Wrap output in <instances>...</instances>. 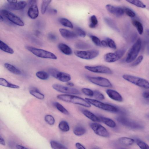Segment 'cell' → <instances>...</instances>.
Returning <instances> with one entry per match:
<instances>
[{
	"label": "cell",
	"instance_id": "6da1fadb",
	"mask_svg": "<svg viewBox=\"0 0 149 149\" xmlns=\"http://www.w3.org/2000/svg\"><path fill=\"white\" fill-rule=\"evenodd\" d=\"M57 98L61 101L80 105L85 107L89 108L91 106V105L86 99L73 95H59L57 96Z\"/></svg>",
	"mask_w": 149,
	"mask_h": 149
},
{
	"label": "cell",
	"instance_id": "7a4b0ae2",
	"mask_svg": "<svg viewBox=\"0 0 149 149\" xmlns=\"http://www.w3.org/2000/svg\"><path fill=\"white\" fill-rule=\"evenodd\" d=\"M89 103L95 107L103 110L114 113H121L119 108L112 105L105 103L99 101L88 98H85Z\"/></svg>",
	"mask_w": 149,
	"mask_h": 149
},
{
	"label": "cell",
	"instance_id": "3957f363",
	"mask_svg": "<svg viewBox=\"0 0 149 149\" xmlns=\"http://www.w3.org/2000/svg\"><path fill=\"white\" fill-rule=\"evenodd\" d=\"M26 49L36 56L42 58L56 60L57 56L54 53L43 49L30 46H27Z\"/></svg>",
	"mask_w": 149,
	"mask_h": 149
},
{
	"label": "cell",
	"instance_id": "277c9868",
	"mask_svg": "<svg viewBox=\"0 0 149 149\" xmlns=\"http://www.w3.org/2000/svg\"><path fill=\"white\" fill-rule=\"evenodd\" d=\"M122 77L125 80L137 86L146 89H149V82L144 79L128 74H124Z\"/></svg>",
	"mask_w": 149,
	"mask_h": 149
},
{
	"label": "cell",
	"instance_id": "5b68a950",
	"mask_svg": "<svg viewBox=\"0 0 149 149\" xmlns=\"http://www.w3.org/2000/svg\"><path fill=\"white\" fill-rule=\"evenodd\" d=\"M142 46L141 39L139 38L131 47L127 54L126 59L127 63H131L136 59L140 52Z\"/></svg>",
	"mask_w": 149,
	"mask_h": 149
},
{
	"label": "cell",
	"instance_id": "8992f818",
	"mask_svg": "<svg viewBox=\"0 0 149 149\" xmlns=\"http://www.w3.org/2000/svg\"><path fill=\"white\" fill-rule=\"evenodd\" d=\"M117 120L121 125L131 129L140 130L144 127L140 123L123 116H119L117 117Z\"/></svg>",
	"mask_w": 149,
	"mask_h": 149
},
{
	"label": "cell",
	"instance_id": "52a82bcc",
	"mask_svg": "<svg viewBox=\"0 0 149 149\" xmlns=\"http://www.w3.org/2000/svg\"><path fill=\"white\" fill-rule=\"evenodd\" d=\"M1 13L11 22L18 26L23 27L25 25L23 21L19 17L9 11L3 9L1 11Z\"/></svg>",
	"mask_w": 149,
	"mask_h": 149
},
{
	"label": "cell",
	"instance_id": "ba28073f",
	"mask_svg": "<svg viewBox=\"0 0 149 149\" xmlns=\"http://www.w3.org/2000/svg\"><path fill=\"white\" fill-rule=\"evenodd\" d=\"M75 55L77 57L85 59H92L97 57L99 54V51L93 49L88 51H75Z\"/></svg>",
	"mask_w": 149,
	"mask_h": 149
},
{
	"label": "cell",
	"instance_id": "9c48e42d",
	"mask_svg": "<svg viewBox=\"0 0 149 149\" xmlns=\"http://www.w3.org/2000/svg\"><path fill=\"white\" fill-rule=\"evenodd\" d=\"M52 87L54 89L58 92L67 94L80 95L81 94L80 92L77 89L58 84H53Z\"/></svg>",
	"mask_w": 149,
	"mask_h": 149
},
{
	"label": "cell",
	"instance_id": "30bf717a",
	"mask_svg": "<svg viewBox=\"0 0 149 149\" xmlns=\"http://www.w3.org/2000/svg\"><path fill=\"white\" fill-rule=\"evenodd\" d=\"M88 79L92 83L98 86L104 88H112L113 85L107 79L100 77H89Z\"/></svg>",
	"mask_w": 149,
	"mask_h": 149
},
{
	"label": "cell",
	"instance_id": "8fae6325",
	"mask_svg": "<svg viewBox=\"0 0 149 149\" xmlns=\"http://www.w3.org/2000/svg\"><path fill=\"white\" fill-rule=\"evenodd\" d=\"M125 49L118 50L115 52L110 53L106 54L104 56L105 60L108 63H113L120 59L125 53Z\"/></svg>",
	"mask_w": 149,
	"mask_h": 149
},
{
	"label": "cell",
	"instance_id": "7c38bea8",
	"mask_svg": "<svg viewBox=\"0 0 149 149\" xmlns=\"http://www.w3.org/2000/svg\"><path fill=\"white\" fill-rule=\"evenodd\" d=\"M91 129L97 135L104 138H108L110 134L108 130L102 125L98 123H93L90 124Z\"/></svg>",
	"mask_w": 149,
	"mask_h": 149
},
{
	"label": "cell",
	"instance_id": "4fadbf2b",
	"mask_svg": "<svg viewBox=\"0 0 149 149\" xmlns=\"http://www.w3.org/2000/svg\"><path fill=\"white\" fill-rule=\"evenodd\" d=\"M84 68L88 71L94 73L107 74H112L113 73V71L110 68L103 66L95 67L86 66Z\"/></svg>",
	"mask_w": 149,
	"mask_h": 149
},
{
	"label": "cell",
	"instance_id": "5bb4252c",
	"mask_svg": "<svg viewBox=\"0 0 149 149\" xmlns=\"http://www.w3.org/2000/svg\"><path fill=\"white\" fill-rule=\"evenodd\" d=\"M30 7L28 11V15L31 19H35L39 15V10L36 1H30Z\"/></svg>",
	"mask_w": 149,
	"mask_h": 149
},
{
	"label": "cell",
	"instance_id": "9a60e30c",
	"mask_svg": "<svg viewBox=\"0 0 149 149\" xmlns=\"http://www.w3.org/2000/svg\"><path fill=\"white\" fill-rule=\"evenodd\" d=\"M27 5L26 2L21 1L13 4H6L4 7L6 9L11 10H19L24 9Z\"/></svg>",
	"mask_w": 149,
	"mask_h": 149
},
{
	"label": "cell",
	"instance_id": "2e32d148",
	"mask_svg": "<svg viewBox=\"0 0 149 149\" xmlns=\"http://www.w3.org/2000/svg\"><path fill=\"white\" fill-rule=\"evenodd\" d=\"M106 8L110 13L117 16H122L124 13L123 9L119 7L109 4L106 6Z\"/></svg>",
	"mask_w": 149,
	"mask_h": 149
},
{
	"label": "cell",
	"instance_id": "e0dca14e",
	"mask_svg": "<svg viewBox=\"0 0 149 149\" xmlns=\"http://www.w3.org/2000/svg\"><path fill=\"white\" fill-rule=\"evenodd\" d=\"M106 93L112 100L118 102H122L123 98L121 95L117 91L111 89L106 90Z\"/></svg>",
	"mask_w": 149,
	"mask_h": 149
},
{
	"label": "cell",
	"instance_id": "ac0fdd59",
	"mask_svg": "<svg viewBox=\"0 0 149 149\" xmlns=\"http://www.w3.org/2000/svg\"><path fill=\"white\" fill-rule=\"evenodd\" d=\"M59 32L61 36L66 39H73L78 36L76 33L66 29L60 28Z\"/></svg>",
	"mask_w": 149,
	"mask_h": 149
},
{
	"label": "cell",
	"instance_id": "d6986e66",
	"mask_svg": "<svg viewBox=\"0 0 149 149\" xmlns=\"http://www.w3.org/2000/svg\"><path fill=\"white\" fill-rule=\"evenodd\" d=\"M55 78L60 81L66 82H68L71 79V76L69 74L59 71Z\"/></svg>",
	"mask_w": 149,
	"mask_h": 149
},
{
	"label": "cell",
	"instance_id": "ffe728a7",
	"mask_svg": "<svg viewBox=\"0 0 149 149\" xmlns=\"http://www.w3.org/2000/svg\"><path fill=\"white\" fill-rule=\"evenodd\" d=\"M82 114L87 117L94 122H100L98 117L97 116L90 111L86 109L82 110Z\"/></svg>",
	"mask_w": 149,
	"mask_h": 149
},
{
	"label": "cell",
	"instance_id": "44dd1931",
	"mask_svg": "<svg viewBox=\"0 0 149 149\" xmlns=\"http://www.w3.org/2000/svg\"><path fill=\"white\" fill-rule=\"evenodd\" d=\"M98 117L100 122L103 123L111 128H114L116 127V124L115 122L111 119L101 116Z\"/></svg>",
	"mask_w": 149,
	"mask_h": 149
},
{
	"label": "cell",
	"instance_id": "7402d4cb",
	"mask_svg": "<svg viewBox=\"0 0 149 149\" xmlns=\"http://www.w3.org/2000/svg\"><path fill=\"white\" fill-rule=\"evenodd\" d=\"M60 51L63 53L67 55H70L72 53L71 48L67 45L63 43H60L58 45Z\"/></svg>",
	"mask_w": 149,
	"mask_h": 149
},
{
	"label": "cell",
	"instance_id": "603a6c76",
	"mask_svg": "<svg viewBox=\"0 0 149 149\" xmlns=\"http://www.w3.org/2000/svg\"><path fill=\"white\" fill-rule=\"evenodd\" d=\"M0 85L1 86L11 88L18 89L20 87L17 85L12 84L3 78H0Z\"/></svg>",
	"mask_w": 149,
	"mask_h": 149
},
{
	"label": "cell",
	"instance_id": "cb8c5ba5",
	"mask_svg": "<svg viewBox=\"0 0 149 149\" xmlns=\"http://www.w3.org/2000/svg\"><path fill=\"white\" fill-rule=\"evenodd\" d=\"M30 93L32 96L40 100H43L45 98L44 95L40 93L36 88H32L30 90Z\"/></svg>",
	"mask_w": 149,
	"mask_h": 149
},
{
	"label": "cell",
	"instance_id": "d4e9b609",
	"mask_svg": "<svg viewBox=\"0 0 149 149\" xmlns=\"http://www.w3.org/2000/svg\"><path fill=\"white\" fill-rule=\"evenodd\" d=\"M4 66L7 69L13 74L20 75L21 74V72L19 69L10 64L6 63H5Z\"/></svg>",
	"mask_w": 149,
	"mask_h": 149
},
{
	"label": "cell",
	"instance_id": "484cf974",
	"mask_svg": "<svg viewBox=\"0 0 149 149\" xmlns=\"http://www.w3.org/2000/svg\"><path fill=\"white\" fill-rule=\"evenodd\" d=\"M119 141L121 144L127 146L133 144L135 142L134 140L127 137L121 138H119Z\"/></svg>",
	"mask_w": 149,
	"mask_h": 149
},
{
	"label": "cell",
	"instance_id": "4316f807",
	"mask_svg": "<svg viewBox=\"0 0 149 149\" xmlns=\"http://www.w3.org/2000/svg\"><path fill=\"white\" fill-rule=\"evenodd\" d=\"M0 49L4 52L10 54H13L14 53L12 48L1 40H0Z\"/></svg>",
	"mask_w": 149,
	"mask_h": 149
},
{
	"label": "cell",
	"instance_id": "83f0119b",
	"mask_svg": "<svg viewBox=\"0 0 149 149\" xmlns=\"http://www.w3.org/2000/svg\"><path fill=\"white\" fill-rule=\"evenodd\" d=\"M86 130L83 127L79 125L76 127L73 131L74 134L77 136H81L86 133Z\"/></svg>",
	"mask_w": 149,
	"mask_h": 149
},
{
	"label": "cell",
	"instance_id": "f1b7e54d",
	"mask_svg": "<svg viewBox=\"0 0 149 149\" xmlns=\"http://www.w3.org/2000/svg\"><path fill=\"white\" fill-rule=\"evenodd\" d=\"M53 104L56 109L62 113L66 115H69L68 111L60 103L55 102Z\"/></svg>",
	"mask_w": 149,
	"mask_h": 149
},
{
	"label": "cell",
	"instance_id": "f546056e",
	"mask_svg": "<svg viewBox=\"0 0 149 149\" xmlns=\"http://www.w3.org/2000/svg\"><path fill=\"white\" fill-rule=\"evenodd\" d=\"M59 129L62 131L67 132L70 130V127L68 123L65 121H62L59 124Z\"/></svg>",
	"mask_w": 149,
	"mask_h": 149
},
{
	"label": "cell",
	"instance_id": "4dcf8cb0",
	"mask_svg": "<svg viewBox=\"0 0 149 149\" xmlns=\"http://www.w3.org/2000/svg\"><path fill=\"white\" fill-rule=\"evenodd\" d=\"M60 24L64 26L73 28V25L71 21L65 18H61L59 19Z\"/></svg>",
	"mask_w": 149,
	"mask_h": 149
},
{
	"label": "cell",
	"instance_id": "1f68e13d",
	"mask_svg": "<svg viewBox=\"0 0 149 149\" xmlns=\"http://www.w3.org/2000/svg\"><path fill=\"white\" fill-rule=\"evenodd\" d=\"M133 24L136 28L139 34L140 35L142 34L144 29L142 24L139 21L134 20L133 21Z\"/></svg>",
	"mask_w": 149,
	"mask_h": 149
},
{
	"label": "cell",
	"instance_id": "d6a6232c",
	"mask_svg": "<svg viewBox=\"0 0 149 149\" xmlns=\"http://www.w3.org/2000/svg\"><path fill=\"white\" fill-rule=\"evenodd\" d=\"M104 20L105 23L111 28L115 30H118L115 23L112 19L108 17H106L104 18Z\"/></svg>",
	"mask_w": 149,
	"mask_h": 149
},
{
	"label": "cell",
	"instance_id": "836d02e7",
	"mask_svg": "<svg viewBox=\"0 0 149 149\" xmlns=\"http://www.w3.org/2000/svg\"><path fill=\"white\" fill-rule=\"evenodd\" d=\"M51 1H42L41 7V14H44L46 12L48 7L50 4L51 3Z\"/></svg>",
	"mask_w": 149,
	"mask_h": 149
},
{
	"label": "cell",
	"instance_id": "e575fe53",
	"mask_svg": "<svg viewBox=\"0 0 149 149\" xmlns=\"http://www.w3.org/2000/svg\"><path fill=\"white\" fill-rule=\"evenodd\" d=\"M36 76L39 79L43 80H47L49 77V75L48 73L42 71L37 72L36 73Z\"/></svg>",
	"mask_w": 149,
	"mask_h": 149
},
{
	"label": "cell",
	"instance_id": "d590c367",
	"mask_svg": "<svg viewBox=\"0 0 149 149\" xmlns=\"http://www.w3.org/2000/svg\"><path fill=\"white\" fill-rule=\"evenodd\" d=\"M50 144L53 149H68L65 146L55 141H51Z\"/></svg>",
	"mask_w": 149,
	"mask_h": 149
},
{
	"label": "cell",
	"instance_id": "8d00e7d4",
	"mask_svg": "<svg viewBox=\"0 0 149 149\" xmlns=\"http://www.w3.org/2000/svg\"><path fill=\"white\" fill-rule=\"evenodd\" d=\"M75 47L77 48L81 49H87L91 47L90 44L83 42H77L75 44Z\"/></svg>",
	"mask_w": 149,
	"mask_h": 149
},
{
	"label": "cell",
	"instance_id": "74e56055",
	"mask_svg": "<svg viewBox=\"0 0 149 149\" xmlns=\"http://www.w3.org/2000/svg\"><path fill=\"white\" fill-rule=\"evenodd\" d=\"M90 23L89 27L92 28H95L97 26L98 22L96 16L95 15L92 16L90 19Z\"/></svg>",
	"mask_w": 149,
	"mask_h": 149
},
{
	"label": "cell",
	"instance_id": "f35d334b",
	"mask_svg": "<svg viewBox=\"0 0 149 149\" xmlns=\"http://www.w3.org/2000/svg\"><path fill=\"white\" fill-rule=\"evenodd\" d=\"M135 141L137 145L141 149H149V146L141 140L139 139H136Z\"/></svg>",
	"mask_w": 149,
	"mask_h": 149
},
{
	"label": "cell",
	"instance_id": "ab89813d",
	"mask_svg": "<svg viewBox=\"0 0 149 149\" xmlns=\"http://www.w3.org/2000/svg\"><path fill=\"white\" fill-rule=\"evenodd\" d=\"M127 1L131 4L140 8H145L146 7V5L140 1H131V0H129V1Z\"/></svg>",
	"mask_w": 149,
	"mask_h": 149
},
{
	"label": "cell",
	"instance_id": "60d3db41",
	"mask_svg": "<svg viewBox=\"0 0 149 149\" xmlns=\"http://www.w3.org/2000/svg\"><path fill=\"white\" fill-rule=\"evenodd\" d=\"M45 121L50 125H53L55 123V119L51 115H47L45 117Z\"/></svg>",
	"mask_w": 149,
	"mask_h": 149
},
{
	"label": "cell",
	"instance_id": "b9f144b4",
	"mask_svg": "<svg viewBox=\"0 0 149 149\" xmlns=\"http://www.w3.org/2000/svg\"><path fill=\"white\" fill-rule=\"evenodd\" d=\"M106 41L107 42L108 46L110 48L114 49H117L116 44L113 39L109 38H106Z\"/></svg>",
	"mask_w": 149,
	"mask_h": 149
},
{
	"label": "cell",
	"instance_id": "7bdbcfd3",
	"mask_svg": "<svg viewBox=\"0 0 149 149\" xmlns=\"http://www.w3.org/2000/svg\"><path fill=\"white\" fill-rule=\"evenodd\" d=\"M123 9L124 12L129 16L132 18L135 17L136 13L131 9L127 7H125Z\"/></svg>",
	"mask_w": 149,
	"mask_h": 149
},
{
	"label": "cell",
	"instance_id": "ee69618b",
	"mask_svg": "<svg viewBox=\"0 0 149 149\" xmlns=\"http://www.w3.org/2000/svg\"><path fill=\"white\" fill-rule=\"evenodd\" d=\"M75 31L76 33L79 36L84 38L86 37V32L82 29L79 27H77L75 28Z\"/></svg>",
	"mask_w": 149,
	"mask_h": 149
},
{
	"label": "cell",
	"instance_id": "f6af8a7d",
	"mask_svg": "<svg viewBox=\"0 0 149 149\" xmlns=\"http://www.w3.org/2000/svg\"><path fill=\"white\" fill-rule=\"evenodd\" d=\"M94 92V96L96 99L100 100H103L105 99L104 95L101 92L98 90H96Z\"/></svg>",
	"mask_w": 149,
	"mask_h": 149
},
{
	"label": "cell",
	"instance_id": "bcb514c9",
	"mask_svg": "<svg viewBox=\"0 0 149 149\" xmlns=\"http://www.w3.org/2000/svg\"><path fill=\"white\" fill-rule=\"evenodd\" d=\"M82 92L85 95L89 96H94V92L91 89L84 88L82 90Z\"/></svg>",
	"mask_w": 149,
	"mask_h": 149
},
{
	"label": "cell",
	"instance_id": "7dc6e473",
	"mask_svg": "<svg viewBox=\"0 0 149 149\" xmlns=\"http://www.w3.org/2000/svg\"><path fill=\"white\" fill-rule=\"evenodd\" d=\"M90 37L95 45L98 47L101 46V41L98 37L94 35H91Z\"/></svg>",
	"mask_w": 149,
	"mask_h": 149
},
{
	"label": "cell",
	"instance_id": "c3c4849f",
	"mask_svg": "<svg viewBox=\"0 0 149 149\" xmlns=\"http://www.w3.org/2000/svg\"><path fill=\"white\" fill-rule=\"evenodd\" d=\"M143 59V57L141 55L139 56L137 59L132 63V66H136L140 64Z\"/></svg>",
	"mask_w": 149,
	"mask_h": 149
},
{
	"label": "cell",
	"instance_id": "681fc988",
	"mask_svg": "<svg viewBox=\"0 0 149 149\" xmlns=\"http://www.w3.org/2000/svg\"><path fill=\"white\" fill-rule=\"evenodd\" d=\"M48 38L49 40L52 41H55L57 39V37L55 34L50 33L48 35Z\"/></svg>",
	"mask_w": 149,
	"mask_h": 149
},
{
	"label": "cell",
	"instance_id": "f907efd6",
	"mask_svg": "<svg viewBox=\"0 0 149 149\" xmlns=\"http://www.w3.org/2000/svg\"><path fill=\"white\" fill-rule=\"evenodd\" d=\"M142 96L145 99H149V91H146L143 92Z\"/></svg>",
	"mask_w": 149,
	"mask_h": 149
},
{
	"label": "cell",
	"instance_id": "816d5d0a",
	"mask_svg": "<svg viewBox=\"0 0 149 149\" xmlns=\"http://www.w3.org/2000/svg\"><path fill=\"white\" fill-rule=\"evenodd\" d=\"M75 145L77 149H86V148L79 143H76Z\"/></svg>",
	"mask_w": 149,
	"mask_h": 149
},
{
	"label": "cell",
	"instance_id": "f5cc1de1",
	"mask_svg": "<svg viewBox=\"0 0 149 149\" xmlns=\"http://www.w3.org/2000/svg\"><path fill=\"white\" fill-rule=\"evenodd\" d=\"M0 143L3 146H5L6 144L5 140L1 136H0Z\"/></svg>",
	"mask_w": 149,
	"mask_h": 149
},
{
	"label": "cell",
	"instance_id": "db71d44e",
	"mask_svg": "<svg viewBox=\"0 0 149 149\" xmlns=\"http://www.w3.org/2000/svg\"><path fill=\"white\" fill-rule=\"evenodd\" d=\"M101 44L102 46L105 47L108 46L107 42L105 40H102L101 41Z\"/></svg>",
	"mask_w": 149,
	"mask_h": 149
},
{
	"label": "cell",
	"instance_id": "11a10c76",
	"mask_svg": "<svg viewBox=\"0 0 149 149\" xmlns=\"http://www.w3.org/2000/svg\"><path fill=\"white\" fill-rule=\"evenodd\" d=\"M16 149H29L23 146L17 145L16 146Z\"/></svg>",
	"mask_w": 149,
	"mask_h": 149
},
{
	"label": "cell",
	"instance_id": "9f6ffc18",
	"mask_svg": "<svg viewBox=\"0 0 149 149\" xmlns=\"http://www.w3.org/2000/svg\"><path fill=\"white\" fill-rule=\"evenodd\" d=\"M7 1L8 2V3L10 4H13L16 3L18 2V1L16 0H8Z\"/></svg>",
	"mask_w": 149,
	"mask_h": 149
},
{
	"label": "cell",
	"instance_id": "6f0895ef",
	"mask_svg": "<svg viewBox=\"0 0 149 149\" xmlns=\"http://www.w3.org/2000/svg\"><path fill=\"white\" fill-rule=\"evenodd\" d=\"M67 84L68 86L71 88H72L74 86V84L72 82H67Z\"/></svg>",
	"mask_w": 149,
	"mask_h": 149
},
{
	"label": "cell",
	"instance_id": "680465c9",
	"mask_svg": "<svg viewBox=\"0 0 149 149\" xmlns=\"http://www.w3.org/2000/svg\"><path fill=\"white\" fill-rule=\"evenodd\" d=\"M50 12L51 13L54 14H56L57 13V10L55 9H51L50 11Z\"/></svg>",
	"mask_w": 149,
	"mask_h": 149
},
{
	"label": "cell",
	"instance_id": "91938a15",
	"mask_svg": "<svg viewBox=\"0 0 149 149\" xmlns=\"http://www.w3.org/2000/svg\"><path fill=\"white\" fill-rule=\"evenodd\" d=\"M4 20V18L3 17V16L1 15V16H0V20L1 21H3Z\"/></svg>",
	"mask_w": 149,
	"mask_h": 149
},
{
	"label": "cell",
	"instance_id": "94428289",
	"mask_svg": "<svg viewBox=\"0 0 149 149\" xmlns=\"http://www.w3.org/2000/svg\"><path fill=\"white\" fill-rule=\"evenodd\" d=\"M146 34L149 37V30H147L146 31Z\"/></svg>",
	"mask_w": 149,
	"mask_h": 149
},
{
	"label": "cell",
	"instance_id": "6125c7cd",
	"mask_svg": "<svg viewBox=\"0 0 149 149\" xmlns=\"http://www.w3.org/2000/svg\"><path fill=\"white\" fill-rule=\"evenodd\" d=\"M146 116L147 118L149 119V114H148Z\"/></svg>",
	"mask_w": 149,
	"mask_h": 149
},
{
	"label": "cell",
	"instance_id": "be15d7a7",
	"mask_svg": "<svg viewBox=\"0 0 149 149\" xmlns=\"http://www.w3.org/2000/svg\"><path fill=\"white\" fill-rule=\"evenodd\" d=\"M119 149H127L123 148H120Z\"/></svg>",
	"mask_w": 149,
	"mask_h": 149
},
{
	"label": "cell",
	"instance_id": "e7e4bbea",
	"mask_svg": "<svg viewBox=\"0 0 149 149\" xmlns=\"http://www.w3.org/2000/svg\"><path fill=\"white\" fill-rule=\"evenodd\" d=\"M148 53L149 54V47L148 49Z\"/></svg>",
	"mask_w": 149,
	"mask_h": 149
},
{
	"label": "cell",
	"instance_id": "03108f58",
	"mask_svg": "<svg viewBox=\"0 0 149 149\" xmlns=\"http://www.w3.org/2000/svg\"></svg>",
	"mask_w": 149,
	"mask_h": 149
}]
</instances>
